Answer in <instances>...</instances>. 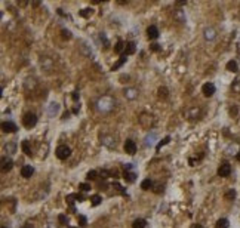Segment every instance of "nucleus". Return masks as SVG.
I'll return each instance as SVG.
<instances>
[{
	"mask_svg": "<svg viewBox=\"0 0 240 228\" xmlns=\"http://www.w3.org/2000/svg\"><path fill=\"white\" fill-rule=\"evenodd\" d=\"M36 123H37V117H36V114H33V113H27L25 116L22 117V125L28 129L34 128Z\"/></svg>",
	"mask_w": 240,
	"mask_h": 228,
	"instance_id": "1",
	"label": "nucleus"
},
{
	"mask_svg": "<svg viewBox=\"0 0 240 228\" xmlns=\"http://www.w3.org/2000/svg\"><path fill=\"white\" fill-rule=\"evenodd\" d=\"M55 154H56V157H58L60 160H65V159H68V157H70V154H71V150H70V147H67V145H60V147L56 148Z\"/></svg>",
	"mask_w": 240,
	"mask_h": 228,
	"instance_id": "2",
	"label": "nucleus"
},
{
	"mask_svg": "<svg viewBox=\"0 0 240 228\" xmlns=\"http://www.w3.org/2000/svg\"><path fill=\"white\" fill-rule=\"evenodd\" d=\"M230 173H231V166H230V163L224 161L220 168H218V175H220L221 178H227V176H230Z\"/></svg>",
	"mask_w": 240,
	"mask_h": 228,
	"instance_id": "3",
	"label": "nucleus"
},
{
	"mask_svg": "<svg viewBox=\"0 0 240 228\" xmlns=\"http://www.w3.org/2000/svg\"><path fill=\"white\" fill-rule=\"evenodd\" d=\"M2 129H3V132H6V134H13V132H16V125L12 123V121H3L2 123Z\"/></svg>",
	"mask_w": 240,
	"mask_h": 228,
	"instance_id": "4",
	"label": "nucleus"
},
{
	"mask_svg": "<svg viewBox=\"0 0 240 228\" xmlns=\"http://www.w3.org/2000/svg\"><path fill=\"white\" fill-rule=\"evenodd\" d=\"M202 92H203V95L205 96H212L213 94H215V85L213 83H205L203 85V87H202Z\"/></svg>",
	"mask_w": 240,
	"mask_h": 228,
	"instance_id": "5",
	"label": "nucleus"
},
{
	"mask_svg": "<svg viewBox=\"0 0 240 228\" xmlns=\"http://www.w3.org/2000/svg\"><path fill=\"white\" fill-rule=\"evenodd\" d=\"M125 151H126L127 154H135L136 153V144H135V141H132V139H127L126 142H125Z\"/></svg>",
	"mask_w": 240,
	"mask_h": 228,
	"instance_id": "6",
	"label": "nucleus"
},
{
	"mask_svg": "<svg viewBox=\"0 0 240 228\" xmlns=\"http://www.w3.org/2000/svg\"><path fill=\"white\" fill-rule=\"evenodd\" d=\"M147 36H148V39L156 40L159 37V30H157V27L156 25H150V27L147 28Z\"/></svg>",
	"mask_w": 240,
	"mask_h": 228,
	"instance_id": "7",
	"label": "nucleus"
},
{
	"mask_svg": "<svg viewBox=\"0 0 240 228\" xmlns=\"http://www.w3.org/2000/svg\"><path fill=\"white\" fill-rule=\"evenodd\" d=\"M12 168H13V161L11 160V159L3 157V159H2V170H3V172H9Z\"/></svg>",
	"mask_w": 240,
	"mask_h": 228,
	"instance_id": "8",
	"label": "nucleus"
},
{
	"mask_svg": "<svg viewBox=\"0 0 240 228\" xmlns=\"http://www.w3.org/2000/svg\"><path fill=\"white\" fill-rule=\"evenodd\" d=\"M33 173H34V169L31 168V166H28V164H25V166L21 168V175H22L24 178H31Z\"/></svg>",
	"mask_w": 240,
	"mask_h": 228,
	"instance_id": "9",
	"label": "nucleus"
},
{
	"mask_svg": "<svg viewBox=\"0 0 240 228\" xmlns=\"http://www.w3.org/2000/svg\"><path fill=\"white\" fill-rule=\"evenodd\" d=\"M133 52H135V43H133V42H127L123 55H126V56H127V55H132Z\"/></svg>",
	"mask_w": 240,
	"mask_h": 228,
	"instance_id": "10",
	"label": "nucleus"
},
{
	"mask_svg": "<svg viewBox=\"0 0 240 228\" xmlns=\"http://www.w3.org/2000/svg\"><path fill=\"white\" fill-rule=\"evenodd\" d=\"M215 37H216V31L213 28H206L205 30V39L206 40H213Z\"/></svg>",
	"mask_w": 240,
	"mask_h": 228,
	"instance_id": "11",
	"label": "nucleus"
},
{
	"mask_svg": "<svg viewBox=\"0 0 240 228\" xmlns=\"http://www.w3.org/2000/svg\"><path fill=\"white\" fill-rule=\"evenodd\" d=\"M147 227V221L145 219H135L132 222V228H145Z\"/></svg>",
	"mask_w": 240,
	"mask_h": 228,
	"instance_id": "12",
	"label": "nucleus"
},
{
	"mask_svg": "<svg viewBox=\"0 0 240 228\" xmlns=\"http://www.w3.org/2000/svg\"><path fill=\"white\" fill-rule=\"evenodd\" d=\"M227 70H228V71H231V73H236V71L239 70L237 62H236V61H228V62H227Z\"/></svg>",
	"mask_w": 240,
	"mask_h": 228,
	"instance_id": "13",
	"label": "nucleus"
},
{
	"mask_svg": "<svg viewBox=\"0 0 240 228\" xmlns=\"http://www.w3.org/2000/svg\"><path fill=\"white\" fill-rule=\"evenodd\" d=\"M136 94H138V92H136L135 89H126V90H125V96L129 98V99H135V98H136Z\"/></svg>",
	"mask_w": 240,
	"mask_h": 228,
	"instance_id": "14",
	"label": "nucleus"
},
{
	"mask_svg": "<svg viewBox=\"0 0 240 228\" xmlns=\"http://www.w3.org/2000/svg\"><path fill=\"white\" fill-rule=\"evenodd\" d=\"M228 219H225V218H222V219H218V222H216V225H215V228H228Z\"/></svg>",
	"mask_w": 240,
	"mask_h": 228,
	"instance_id": "15",
	"label": "nucleus"
},
{
	"mask_svg": "<svg viewBox=\"0 0 240 228\" xmlns=\"http://www.w3.org/2000/svg\"><path fill=\"white\" fill-rule=\"evenodd\" d=\"M125 47H126V45H125L122 40H119V42H117V45H116V47H114V52L122 54V52H125Z\"/></svg>",
	"mask_w": 240,
	"mask_h": 228,
	"instance_id": "16",
	"label": "nucleus"
},
{
	"mask_svg": "<svg viewBox=\"0 0 240 228\" xmlns=\"http://www.w3.org/2000/svg\"><path fill=\"white\" fill-rule=\"evenodd\" d=\"M151 187H153V181L151 179H144V181L141 182V188L142 190H150Z\"/></svg>",
	"mask_w": 240,
	"mask_h": 228,
	"instance_id": "17",
	"label": "nucleus"
},
{
	"mask_svg": "<svg viewBox=\"0 0 240 228\" xmlns=\"http://www.w3.org/2000/svg\"><path fill=\"white\" fill-rule=\"evenodd\" d=\"M22 150H24V153H25L27 156L33 154V153H31V150H30V144H28V141H22Z\"/></svg>",
	"mask_w": 240,
	"mask_h": 228,
	"instance_id": "18",
	"label": "nucleus"
},
{
	"mask_svg": "<svg viewBox=\"0 0 240 228\" xmlns=\"http://www.w3.org/2000/svg\"><path fill=\"white\" fill-rule=\"evenodd\" d=\"M167 94H169V92H167L166 87H160L159 89V98H162V99H166Z\"/></svg>",
	"mask_w": 240,
	"mask_h": 228,
	"instance_id": "19",
	"label": "nucleus"
},
{
	"mask_svg": "<svg viewBox=\"0 0 240 228\" xmlns=\"http://www.w3.org/2000/svg\"><path fill=\"white\" fill-rule=\"evenodd\" d=\"M224 197H225L227 200H234V199H236V191H234V190H230V191H227L225 194H224Z\"/></svg>",
	"mask_w": 240,
	"mask_h": 228,
	"instance_id": "20",
	"label": "nucleus"
},
{
	"mask_svg": "<svg viewBox=\"0 0 240 228\" xmlns=\"http://www.w3.org/2000/svg\"><path fill=\"white\" fill-rule=\"evenodd\" d=\"M125 179L127 182H133L135 181V173L133 172H125Z\"/></svg>",
	"mask_w": 240,
	"mask_h": 228,
	"instance_id": "21",
	"label": "nucleus"
},
{
	"mask_svg": "<svg viewBox=\"0 0 240 228\" xmlns=\"http://www.w3.org/2000/svg\"><path fill=\"white\" fill-rule=\"evenodd\" d=\"M89 15H92V9L91 7H86V9L80 11V16H83V18H87Z\"/></svg>",
	"mask_w": 240,
	"mask_h": 228,
	"instance_id": "22",
	"label": "nucleus"
},
{
	"mask_svg": "<svg viewBox=\"0 0 240 228\" xmlns=\"http://www.w3.org/2000/svg\"><path fill=\"white\" fill-rule=\"evenodd\" d=\"M125 61H126V55H123V56H122V59H120L119 62L116 64V65H113V68H111V70H117L119 67H122V65L125 64Z\"/></svg>",
	"mask_w": 240,
	"mask_h": 228,
	"instance_id": "23",
	"label": "nucleus"
},
{
	"mask_svg": "<svg viewBox=\"0 0 240 228\" xmlns=\"http://www.w3.org/2000/svg\"><path fill=\"white\" fill-rule=\"evenodd\" d=\"M86 178L89 179V181H93V179H96V172H95V170H91V172H87Z\"/></svg>",
	"mask_w": 240,
	"mask_h": 228,
	"instance_id": "24",
	"label": "nucleus"
},
{
	"mask_svg": "<svg viewBox=\"0 0 240 228\" xmlns=\"http://www.w3.org/2000/svg\"><path fill=\"white\" fill-rule=\"evenodd\" d=\"M91 200H92L93 206H98V204L101 203V197H100V195H92V199H91Z\"/></svg>",
	"mask_w": 240,
	"mask_h": 228,
	"instance_id": "25",
	"label": "nucleus"
},
{
	"mask_svg": "<svg viewBox=\"0 0 240 228\" xmlns=\"http://www.w3.org/2000/svg\"><path fill=\"white\" fill-rule=\"evenodd\" d=\"M79 188L82 191H89V190H91V185H89V184H80Z\"/></svg>",
	"mask_w": 240,
	"mask_h": 228,
	"instance_id": "26",
	"label": "nucleus"
},
{
	"mask_svg": "<svg viewBox=\"0 0 240 228\" xmlns=\"http://www.w3.org/2000/svg\"><path fill=\"white\" fill-rule=\"evenodd\" d=\"M61 34H62V37H64V39H70V37H71V33H70L68 30H62V31H61Z\"/></svg>",
	"mask_w": 240,
	"mask_h": 228,
	"instance_id": "27",
	"label": "nucleus"
},
{
	"mask_svg": "<svg viewBox=\"0 0 240 228\" xmlns=\"http://www.w3.org/2000/svg\"><path fill=\"white\" fill-rule=\"evenodd\" d=\"M233 89L236 90V92H240V80H236L233 83Z\"/></svg>",
	"mask_w": 240,
	"mask_h": 228,
	"instance_id": "28",
	"label": "nucleus"
},
{
	"mask_svg": "<svg viewBox=\"0 0 240 228\" xmlns=\"http://www.w3.org/2000/svg\"><path fill=\"white\" fill-rule=\"evenodd\" d=\"M169 139H171V138H169V136H166V138H165V139H163L162 142H159V145H157V150H160V147H162V145L167 144V142H169Z\"/></svg>",
	"mask_w": 240,
	"mask_h": 228,
	"instance_id": "29",
	"label": "nucleus"
},
{
	"mask_svg": "<svg viewBox=\"0 0 240 228\" xmlns=\"http://www.w3.org/2000/svg\"><path fill=\"white\" fill-rule=\"evenodd\" d=\"M79 219H80V225L85 227V225H86V218H85V216H79Z\"/></svg>",
	"mask_w": 240,
	"mask_h": 228,
	"instance_id": "30",
	"label": "nucleus"
},
{
	"mask_svg": "<svg viewBox=\"0 0 240 228\" xmlns=\"http://www.w3.org/2000/svg\"><path fill=\"white\" fill-rule=\"evenodd\" d=\"M151 50H154V52H157V50H160V46H159V45H156V43H154V45H151Z\"/></svg>",
	"mask_w": 240,
	"mask_h": 228,
	"instance_id": "31",
	"label": "nucleus"
},
{
	"mask_svg": "<svg viewBox=\"0 0 240 228\" xmlns=\"http://www.w3.org/2000/svg\"><path fill=\"white\" fill-rule=\"evenodd\" d=\"M73 99H74V101L79 99V92H73Z\"/></svg>",
	"mask_w": 240,
	"mask_h": 228,
	"instance_id": "32",
	"label": "nucleus"
},
{
	"mask_svg": "<svg viewBox=\"0 0 240 228\" xmlns=\"http://www.w3.org/2000/svg\"><path fill=\"white\" fill-rule=\"evenodd\" d=\"M60 222L61 224H65V216H64V215H61L60 216Z\"/></svg>",
	"mask_w": 240,
	"mask_h": 228,
	"instance_id": "33",
	"label": "nucleus"
},
{
	"mask_svg": "<svg viewBox=\"0 0 240 228\" xmlns=\"http://www.w3.org/2000/svg\"><path fill=\"white\" fill-rule=\"evenodd\" d=\"M191 228H203V227H202L200 224H193V225H191Z\"/></svg>",
	"mask_w": 240,
	"mask_h": 228,
	"instance_id": "34",
	"label": "nucleus"
},
{
	"mask_svg": "<svg viewBox=\"0 0 240 228\" xmlns=\"http://www.w3.org/2000/svg\"><path fill=\"white\" fill-rule=\"evenodd\" d=\"M22 228H33V225H31V224H25Z\"/></svg>",
	"mask_w": 240,
	"mask_h": 228,
	"instance_id": "35",
	"label": "nucleus"
},
{
	"mask_svg": "<svg viewBox=\"0 0 240 228\" xmlns=\"http://www.w3.org/2000/svg\"><path fill=\"white\" fill-rule=\"evenodd\" d=\"M236 159L240 161V150H239V153H237V156H236Z\"/></svg>",
	"mask_w": 240,
	"mask_h": 228,
	"instance_id": "36",
	"label": "nucleus"
},
{
	"mask_svg": "<svg viewBox=\"0 0 240 228\" xmlns=\"http://www.w3.org/2000/svg\"><path fill=\"white\" fill-rule=\"evenodd\" d=\"M2 228H6V227H2Z\"/></svg>",
	"mask_w": 240,
	"mask_h": 228,
	"instance_id": "37",
	"label": "nucleus"
},
{
	"mask_svg": "<svg viewBox=\"0 0 240 228\" xmlns=\"http://www.w3.org/2000/svg\"><path fill=\"white\" fill-rule=\"evenodd\" d=\"M71 228H74V227H71Z\"/></svg>",
	"mask_w": 240,
	"mask_h": 228,
	"instance_id": "38",
	"label": "nucleus"
}]
</instances>
